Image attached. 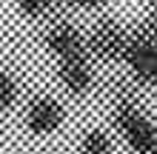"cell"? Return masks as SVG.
Wrapping results in <instances>:
<instances>
[{
	"label": "cell",
	"instance_id": "cell-1",
	"mask_svg": "<svg viewBox=\"0 0 157 154\" xmlns=\"http://www.w3.org/2000/svg\"><path fill=\"white\" fill-rule=\"evenodd\" d=\"M112 129L132 154H157V123L143 114L140 100L112 103Z\"/></svg>",
	"mask_w": 157,
	"mask_h": 154
},
{
	"label": "cell",
	"instance_id": "cell-2",
	"mask_svg": "<svg viewBox=\"0 0 157 154\" xmlns=\"http://www.w3.org/2000/svg\"><path fill=\"white\" fill-rule=\"evenodd\" d=\"M123 66L128 69L132 80L140 86L157 88V37L151 32H146L143 26L132 29V40H128Z\"/></svg>",
	"mask_w": 157,
	"mask_h": 154
},
{
	"label": "cell",
	"instance_id": "cell-3",
	"mask_svg": "<svg viewBox=\"0 0 157 154\" xmlns=\"http://www.w3.org/2000/svg\"><path fill=\"white\" fill-rule=\"evenodd\" d=\"M89 37V54L91 60H103V63H123L132 32L123 23H117L114 17H100V20L86 32Z\"/></svg>",
	"mask_w": 157,
	"mask_h": 154
},
{
	"label": "cell",
	"instance_id": "cell-4",
	"mask_svg": "<svg viewBox=\"0 0 157 154\" xmlns=\"http://www.w3.org/2000/svg\"><path fill=\"white\" fill-rule=\"evenodd\" d=\"M66 123V106L52 94H34L23 108V129L32 137H52Z\"/></svg>",
	"mask_w": 157,
	"mask_h": 154
},
{
	"label": "cell",
	"instance_id": "cell-5",
	"mask_svg": "<svg viewBox=\"0 0 157 154\" xmlns=\"http://www.w3.org/2000/svg\"><path fill=\"white\" fill-rule=\"evenodd\" d=\"M43 43H46L49 54H52L57 63H60V60L91 57V54H89V37H86V32H80L77 26H71V23H66V20L49 26Z\"/></svg>",
	"mask_w": 157,
	"mask_h": 154
},
{
	"label": "cell",
	"instance_id": "cell-6",
	"mask_svg": "<svg viewBox=\"0 0 157 154\" xmlns=\"http://www.w3.org/2000/svg\"><path fill=\"white\" fill-rule=\"evenodd\" d=\"M57 80L63 92L71 97H86L94 88V66L91 57H77V60H60L57 63Z\"/></svg>",
	"mask_w": 157,
	"mask_h": 154
},
{
	"label": "cell",
	"instance_id": "cell-7",
	"mask_svg": "<svg viewBox=\"0 0 157 154\" xmlns=\"http://www.w3.org/2000/svg\"><path fill=\"white\" fill-rule=\"evenodd\" d=\"M77 154H114V137L103 126H89L77 140Z\"/></svg>",
	"mask_w": 157,
	"mask_h": 154
},
{
	"label": "cell",
	"instance_id": "cell-8",
	"mask_svg": "<svg viewBox=\"0 0 157 154\" xmlns=\"http://www.w3.org/2000/svg\"><path fill=\"white\" fill-rule=\"evenodd\" d=\"M20 100V80H17L14 71L3 69L0 71V108L3 111H12Z\"/></svg>",
	"mask_w": 157,
	"mask_h": 154
},
{
	"label": "cell",
	"instance_id": "cell-9",
	"mask_svg": "<svg viewBox=\"0 0 157 154\" xmlns=\"http://www.w3.org/2000/svg\"><path fill=\"white\" fill-rule=\"evenodd\" d=\"M14 3H17V9H20L26 17L37 20V17L49 14V9H52V3H54V0H14Z\"/></svg>",
	"mask_w": 157,
	"mask_h": 154
},
{
	"label": "cell",
	"instance_id": "cell-10",
	"mask_svg": "<svg viewBox=\"0 0 157 154\" xmlns=\"http://www.w3.org/2000/svg\"><path fill=\"white\" fill-rule=\"evenodd\" d=\"M69 6H75V9H83V12H91V9H100V6H106L109 0H66Z\"/></svg>",
	"mask_w": 157,
	"mask_h": 154
},
{
	"label": "cell",
	"instance_id": "cell-11",
	"mask_svg": "<svg viewBox=\"0 0 157 154\" xmlns=\"http://www.w3.org/2000/svg\"><path fill=\"white\" fill-rule=\"evenodd\" d=\"M140 26H143L146 32H151L154 37H157V3H154V9H151V14H149V20H146V23H140Z\"/></svg>",
	"mask_w": 157,
	"mask_h": 154
},
{
	"label": "cell",
	"instance_id": "cell-12",
	"mask_svg": "<svg viewBox=\"0 0 157 154\" xmlns=\"http://www.w3.org/2000/svg\"><path fill=\"white\" fill-rule=\"evenodd\" d=\"M154 3H157V0H154Z\"/></svg>",
	"mask_w": 157,
	"mask_h": 154
}]
</instances>
